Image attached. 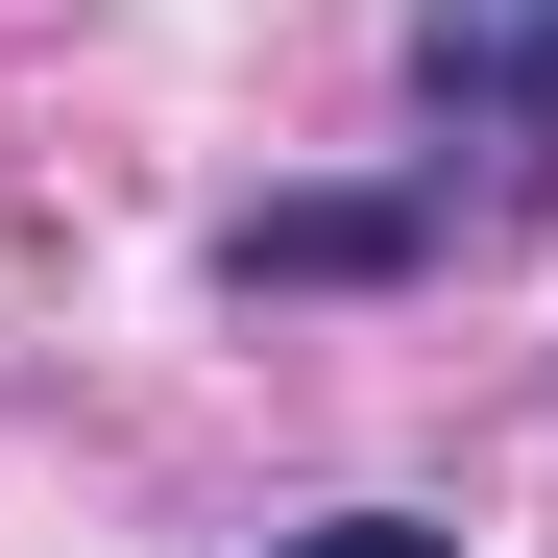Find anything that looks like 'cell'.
<instances>
[{
    "instance_id": "cell-3",
    "label": "cell",
    "mask_w": 558,
    "mask_h": 558,
    "mask_svg": "<svg viewBox=\"0 0 558 558\" xmlns=\"http://www.w3.org/2000/svg\"><path fill=\"white\" fill-rule=\"evenodd\" d=\"M292 558H461V534H413V510H340V534H292Z\"/></svg>"
},
{
    "instance_id": "cell-1",
    "label": "cell",
    "mask_w": 558,
    "mask_h": 558,
    "mask_svg": "<svg viewBox=\"0 0 558 558\" xmlns=\"http://www.w3.org/2000/svg\"><path fill=\"white\" fill-rule=\"evenodd\" d=\"M437 146H486V195H558V0H413Z\"/></svg>"
},
{
    "instance_id": "cell-2",
    "label": "cell",
    "mask_w": 558,
    "mask_h": 558,
    "mask_svg": "<svg viewBox=\"0 0 558 558\" xmlns=\"http://www.w3.org/2000/svg\"><path fill=\"white\" fill-rule=\"evenodd\" d=\"M292 267V292H340V267H413V195H292V219H243V292Z\"/></svg>"
}]
</instances>
